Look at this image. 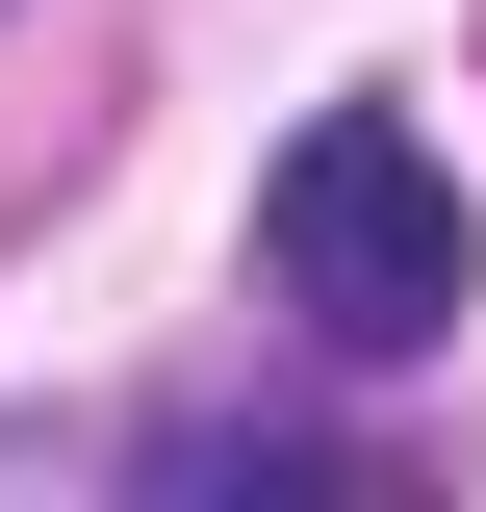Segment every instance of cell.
Segmentation results:
<instances>
[{"label": "cell", "mask_w": 486, "mask_h": 512, "mask_svg": "<svg viewBox=\"0 0 486 512\" xmlns=\"http://www.w3.org/2000/svg\"><path fill=\"white\" fill-rule=\"evenodd\" d=\"M256 308L307 333V359H435V333L486 308V205H461V154H435L410 103H307L282 154H256Z\"/></svg>", "instance_id": "obj_1"}]
</instances>
